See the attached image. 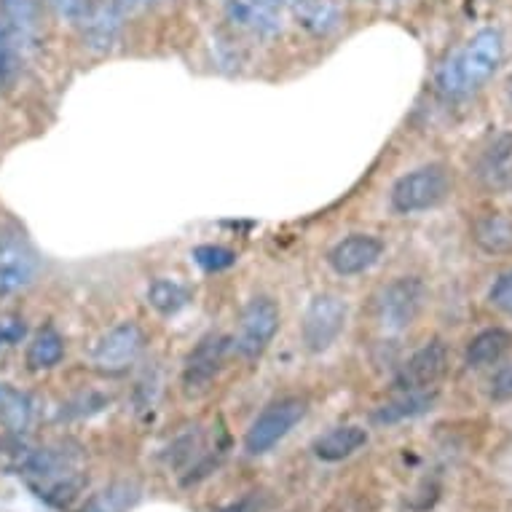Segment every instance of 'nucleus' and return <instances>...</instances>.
<instances>
[{
    "label": "nucleus",
    "mask_w": 512,
    "mask_h": 512,
    "mask_svg": "<svg viewBox=\"0 0 512 512\" xmlns=\"http://www.w3.org/2000/svg\"><path fill=\"white\" fill-rule=\"evenodd\" d=\"M22 478L38 499L57 510H68L86 486L84 454L76 443L38 448L22 462Z\"/></svg>",
    "instance_id": "nucleus-1"
},
{
    "label": "nucleus",
    "mask_w": 512,
    "mask_h": 512,
    "mask_svg": "<svg viewBox=\"0 0 512 512\" xmlns=\"http://www.w3.org/2000/svg\"><path fill=\"white\" fill-rule=\"evenodd\" d=\"M502 59L504 35L496 27H483L437 68V89L451 100L470 97L486 84L488 78H494Z\"/></svg>",
    "instance_id": "nucleus-2"
},
{
    "label": "nucleus",
    "mask_w": 512,
    "mask_h": 512,
    "mask_svg": "<svg viewBox=\"0 0 512 512\" xmlns=\"http://www.w3.org/2000/svg\"><path fill=\"white\" fill-rule=\"evenodd\" d=\"M451 172L443 164H424L403 177H397V183L389 191V204L397 215H419L440 207L451 194Z\"/></svg>",
    "instance_id": "nucleus-3"
},
{
    "label": "nucleus",
    "mask_w": 512,
    "mask_h": 512,
    "mask_svg": "<svg viewBox=\"0 0 512 512\" xmlns=\"http://www.w3.org/2000/svg\"><path fill=\"white\" fill-rule=\"evenodd\" d=\"M427 303V285L419 277H397L376 295V322L387 333H403L419 319Z\"/></svg>",
    "instance_id": "nucleus-4"
},
{
    "label": "nucleus",
    "mask_w": 512,
    "mask_h": 512,
    "mask_svg": "<svg viewBox=\"0 0 512 512\" xmlns=\"http://www.w3.org/2000/svg\"><path fill=\"white\" fill-rule=\"evenodd\" d=\"M346 317H349V306H346V301L341 295H314L301 317L303 346H306L311 354L328 352L330 346L336 344L338 338H341V333H344Z\"/></svg>",
    "instance_id": "nucleus-5"
},
{
    "label": "nucleus",
    "mask_w": 512,
    "mask_h": 512,
    "mask_svg": "<svg viewBox=\"0 0 512 512\" xmlns=\"http://www.w3.org/2000/svg\"><path fill=\"white\" fill-rule=\"evenodd\" d=\"M303 416H306V400L301 397H282L277 403L266 405L244 435L247 454H269L274 445L282 443L301 424Z\"/></svg>",
    "instance_id": "nucleus-6"
},
{
    "label": "nucleus",
    "mask_w": 512,
    "mask_h": 512,
    "mask_svg": "<svg viewBox=\"0 0 512 512\" xmlns=\"http://www.w3.org/2000/svg\"><path fill=\"white\" fill-rule=\"evenodd\" d=\"M282 322L279 306L269 295H255L239 314V330H236L234 346L244 360H258L269 349Z\"/></svg>",
    "instance_id": "nucleus-7"
},
{
    "label": "nucleus",
    "mask_w": 512,
    "mask_h": 512,
    "mask_svg": "<svg viewBox=\"0 0 512 512\" xmlns=\"http://www.w3.org/2000/svg\"><path fill=\"white\" fill-rule=\"evenodd\" d=\"M145 344H148V336L137 322L132 319L118 322L116 328H110L94 346V370H100L102 376H124L126 370L140 360Z\"/></svg>",
    "instance_id": "nucleus-8"
},
{
    "label": "nucleus",
    "mask_w": 512,
    "mask_h": 512,
    "mask_svg": "<svg viewBox=\"0 0 512 512\" xmlns=\"http://www.w3.org/2000/svg\"><path fill=\"white\" fill-rule=\"evenodd\" d=\"M234 352V338L223 333H210L188 352L183 362V389L188 395H202L215 384V378L228 365Z\"/></svg>",
    "instance_id": "nucleus-9"
},
{
    "label": "nucleus",
    "mask_w": 512,
    "mask_h": 512,
    "mask_svg": "<svg viewBox=\"0 0 512 512\" xmlns=\"http://www.w3.org/2000/svg\"><path fill=\"white\" fill-rule=\"evenodd\" d=\"M448 370V346L443 341H429L421 349L408 357V360L397 368L392 378V389L395 392H421V389H435L440 378Z\"/></svg>",
    "instance_id": "nucleus-10"
},
{
    "label": "nucleus",
    "mask_w": 512,
    "mask_h": 512,
    "mask_svg": "<svg viewBox=\"0 0 512 512\" xmlns=\"http://www.w3.org/2000/svg\"><path fill=\"white\" fill-rule=\"evenodd\" d=\"M38 277V258L19 234L0 231V298L30 287Z\"/></svg>",
    "instance_id": "nucleus-11"
},
{
    "label": "nucleus",
    "mask_w": 512,
    "mask_h": 512,
    "mask_svg": "<svg viewBox=\"0 0 512 512\" xmlns=\"http://www.w3.org/2000/svg\"><path fill=\"white\" fill-rule=\"evenodd\" d=\"M76 27L86 49L94 54H105L116 49V43L121 41L124 11L118 9L116 0H94L84 17L78 19Z\"/></svg>",
    "instance_id": "nucleus-12"
},
{
    "label": "nucleus",
    "mask_w": 512,
    "mask_h": 512,
    "mask_svg": "<svg viewBox=\"0 0 512 512\" xmlns=\"http://www.w3.org/2000/svg\"><path fill=\"white\" fill-rule=\"evenodd\" d=\"M384 242L373 234H349L328 250V266L338 277H360L381 261Z\"/></svg>",
    "instance_id": "nucleus-13"
},
{
    "label": "nucleus",
    "mask_w": 512,
    "mask_h": 512,
    "mask_svg": "<svg viewBox=\"0 0 512 512\" xmlns=\"http://www.w3.org/2000/svg\"><path fill=\"white\" fill-rule=\"evenodd\" d=\"M226 17L244 33L261 38L282 33L285 27V9L277 0H226Z\"/></svg>",
    "instance_id": "nucleus-14"
},
{
    "label": "nucleus",
    "mask_w": 512,
    "mask_h": 512,
    "mask_svg": "<svg viewBox=\"0 0 512 512\" xmlns=\"http://www.w3.org/2000/svg\"><path fill=\"white\" fill-rule=\"evenodd\" d=\"M475 177L494 194H512V132L494 137L480 151Z\"/></svg>",
    "instance_id": "nucleus-15"
},
{
    "label": "nucleus",
    "mask_w": 512,
    "mask_h": 512,
    "mask_svg": "<svg viewBox=\"0 0 512 512\" xmlns=\"http://www.w3.org/2000/svg\"><path fill=\"white\" fill-rule=\"evenodd\" d=\"M290 11L295 25L314 38H328L344 25V11L338 0H295Z\"/></svg>",
    "instance_id": "nucleus-16"
},
{
    "label": "nucleus",
    "mask_w": 512,
    "mask_h": 512,
    "mask_svg": "<svg viewBox=\"0 0 512 512\" xmlns=\"http://www.w3.org/2000/svg\"><path fill=\"white\" fill-rule=\"evenodd\" d=\"M437 403V389H421V392H397L395 400H387L384 405H378L376 411L370 413V419L378 427H392L400 421L416 419L432 411Z\"/></svg>",
    "instance_id": "nucleus-17"
},
{
    "label": "nucleus",
    "mask_w": 512,
    "mask_h": 512,
    "mask_svg": "<svg viewBox=\"0 0 512 512\" xmlns=\"http://www.w3.org/2000/svg\"><path fill=\"white\" fill-rule=\"evenodd\" d=\"M365 443H368V429L357 427V424H344V427L319 435L311 445V451L322 462H344L352 454H357Z\"/></svg>",
    "instance_id": "nucleus-18"
},
{
    "label": "nucleus",
    "mask_w": 512,
    "mask_h": 512,
    "mask_svg": "<svg viewBox=\"0 0 512 512\" xmlns=\"http://www.w3.org/2000/svg\"><path fill=\"white\" fill-rule=\"evenodd\" d=\"M472 242L486 255H512V218L488 212L472 223Z\"/></svg>",
    "instance_id": "nucleus-19"
},
{
    "label": "nucleus",
    "mask_w": 512,
    "mask_h": 512,
    "mask_svg": "<svg viewBox=\"0 0 512 512\" xmlns=\"http://www.w3.org/2000/svg\"><path fill=\"white\" fill-rule=\"evenodd\" d=\"M0 22L25 43H35L41 30V0H0Z\"/></svg>",
    "instance_id": "nucleus-20"
},
{
    "label": "nucleus",
    "mask_w": 512,
    "mask_h": 512,
    "mask_svg": "<svg viewBox=\"0 0 512 512\" xmlns=\"http://www.w3.org/2000/svg\"><path fill=\"white\" fill-rule=\"evenodd\" d=\"M143 488L135 480H116L86 499L81 512H129L140 502Z\"/></svg>",
    "instance_id": "nucleus-21"
},
{
    "label": "nucleus",
    "mask_w": 512,
    "mask_h": 512,
    "mask_svg": "<svg viewBox=\"0 0 512 512\" xmlns=\"http://www.w3.org/2000/svg\"><path fill=\"white\" fill-rule=\"evenodd\" d=\"M512 349V333L504 328H488L472 338L467 346V365L470 368H488L502 362V357Z\"/></svg>",
    "instance_id": "nucleus-22"
},
{
    "label": "nucleus",
    "mask_w": 512,
    "mask_h": 512,
    "mask_svg": "<svg viewBox=\"0 0 512 512\" xmlns=\"http://www.w3.org/2000/svg\"><path fill=\"white\" fill-rule=\"evenodd\" d=\"M62 357H65V338L54 325H46V328L38 330L33 341L27 344L25 362L27 370H33V373L54 368V365L62 362Z\"/></svg>",
    "instance_id": "nucleus-23"
},
{
    "label": "nucleus",
    "mask_w": 512,
    "mask_h": 512,
    "mask_svg": "<svg viewBox=\"0 0 512 512\" xmlns=\"http://www.w3.org/2000/svg\"><path fill=\"white\" fill-rule=\"evenodd\" d=\"M194 301L191 287L177 282V279H153L148 285V303L153 311H159L161 317H175Z\"/></svg>",
    "instance_id": "nucleus-24"
},
{
    "label": "nucleus",
    "mask_w": 512,
    "mask_h": 512,
    "mask_svg": "<svg viewBox=\"0 0 512 512\" xmlns=\"http://www.w3.org/2000/svg\"><path fill=\"white\" fill-rule=\"evenodd\" d=\"M33 419V403L25 392L0 384V427L22 432Z\"/></svg>",
    "instance_id": "nucleus-25"
},
{
    "label": "nucleus",
    "mask_w": 512,
    "mask_h": 512,
    "mask_svg": "<svg viewBox=\"0 0 512 512\" xmlns=\"http://www.w3.org/2000/svg\"><path fill=\"white\" fill-rule=\"evenodd\" d=\"M27 49H30V43L22 41L14 30L0 22V86L9 84L11 78H17Z\"/></svg>",
    "instance_id": "nucleus-26"
},
{
    "label": "nucleus",
    "mask_w": 512,
    "mask_h": 512,
    "mask_svg": "<svg viewBox=\"0 0 512 512\" xmlns=\"http://www.w3.org/2000/svg\"><path fill=\"white\" fill-rule=\"evenodd\" d=\"M191 255H194V261L199 263L204 271H210V274L231 269L236 263V252L223 247V244H199V247H194Z\"/></svg>",
    "instance_id": "nucleus-27"
},
{
    "label": "nucleus",
    "mask_w": 512,
    "mask_h": 512,
    "mask_svg": "<svg viewBox=\"0 0 512 512\" xmlns=\"http://www.w3.org/2000/svg\"><path fill=\"white\" fill-rule=\"evenodd\" d=\"M59 19H65L70 25H78V19L84 17L86 9L92 6L94 0H43Z\"/></svg>",
    "instance_id": "nucleus-28"
},
{
    "label": "nucleus",
    "mask_w": 512,
    "mask_h": 512,
    "mask_svg": "<svg viewBox=\"0 0 512 512\" xmlns=\"http://www.w3.org/2000/svg\"><path fill=\"white\" fill-rule=\"evenodd\" d=\"M488 301H491L494 309L504 311V314H512V271L502 274V277L491 285V290H488Z\"/></svg>",
    "instance_id": "nucleus-29"
},
{
    "label": "nucleus",
    "mask_w": 512,
    "mask_h": 512,
    "mask_svg": "<svg viewBox=\"0 0 512 512\" xmlns=\"http://www.w3.org/2000/svg\"><path fill=\"white\" fill-rule=\"evenodd\" d=\"M491 397L504 403L512 400V365H502L491 378Z\"/></svg>",
    "instance_id": "nucleus-30"
},
{
    "label": "nucleus",
    "mask_w": 512,
    "mask_h": 512,
    "mask_svg": "<svg viewBox=\"0 0 512 512\" xmlns=\"http://www.w3.org/2000/svg\"><path fill=\"white\" fill-rule=\"evenodd\" d=\"M25 338V322L22 319H0V346L17 344Z\"/></svg>",
    "instance_id": "nucleus-31"
},
{
    "label": "nucleus",
    "mask_w": 512,
    "mask_h": 512,
    "mask_svg": "<svg viewBox=\"0 0 512 512\" xmlns=\"http://www.w3.org/2000/svg\"><path fill=\"white\" fill-rule=\"evenodd\" d=\"M153 3H159V0H116V6L121 11H143L148 9V6H153Z\"/></svg>",
    "instance_id": "nucleus-32"
},
{
    "label": "nucleus",
    "mask_w": 512,
    "mask_h": 512,
    "mask_svg": "<svg viewBox=\"0 0 512 512\" xmlns=\"http://www.w3.org/2000/svg\"><path fill=\"white\" fill-rule=\"evenodd\" d=\"M360 3H370V6H400L408 0H360Z\"/></svg>",
    "instance_id": "nucleus-33"
},
{
    "label": "nucleus",
    "mask_w": 512,
    "mask_h": 512,
    "mask_svg": "<svg viewBox=\"0 0 512 512\" xmlns=\"http://www.w3.org/2000/svg\"><path fill=\"white\" fill-rule=\"evenodd\" d=\"M277 3H279V6H282V9H290L295 0H277Z\"/></svg>",
    "instance_id": "nucleus-34"
},
{
    "label": "nucleus",
    "mask_w": 512,
    "mask_h": 512,
    "mask_svg": "<svg viewBox=\"0 0 512 512\" xmlns=\"http://www.w3.org/2000/svg\"><path fill=\"white\" fill-rule=\"evenodd\" d=\"M507 97H510V102H512V73H510V78H507Z\"/></svg>",
    "instance_id": "nucleus-35"
}]
</instances>
